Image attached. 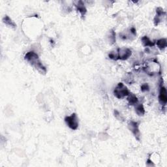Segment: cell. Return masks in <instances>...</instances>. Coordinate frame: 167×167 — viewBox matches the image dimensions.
Here are the masks:
<instances>
[{"label": "cell", "mask_w": 167, "mask_h": 167, "mask_svg": "<svg viewBox=\"0 0 167 167\" xmlns=\"http://www.w3.org/2000/svg\"><path fill=\"white\" fill-rule=\"evenodd\" d=\"M107 37L108 41L110 44V45H113V44L116 43V33L114 30H111L108 31Z\"/></svg>", "instance_id": "obj_11"}, {"label": "cell", "mask_w": 167, "mask_h": 167, "mask_svg": "<svg viewBox=\"0 0 167 167\" xmlns=\"http://www.w3.org/2000/svg\"><path fill=\"white\" fill-rule=\"evenodd\" d=\"M108 57L112 60H118V52H117V50L110 52V54H108Z\"/></svg>", "instance_id": "obj_16"}, {"label": "cell", "mask_w": 167, "mask_h": 167, "mask_svg": "<svg viewBox=\"0 0 167 167\" xmlns=\"http://www.w3.org/2000/svg\"><path fill=\"white\" fill-rule=\"evenodd\" d=\"M3 22L5 23V24H6L9 27H10L11 28H16V25L15 23L14 22V21H13L12 19H11L9 16H5L4 19H3Z\"/></svg>", "instance_id": "obj_12"}, {"label": "cell", "mask_w": 167, "mask_h": 167, "mask_svg": "<svg viewBox=\"0 0 167 167\" xmlns=\"http://www.w3.org/2000/svg\"><path fill=\"white\" fill-rule=\"evenodd\" d=\"M149 90V86L147 84H144L141 86L142 92H148Z\"/></svg>", "instance_id": "obj_17"}, {"label": "cell", "mask_w": 167, "mask_h": 167, "mask_svg": "<svg viewBox=\"0 0 167 167\" xmlns=\"http://www.w3.org/2000/svg\"><path fill=\"white\" fill-rule=\"evenodd\" d=\"M121 114H120V113L118 112V110H115L114 111V116H116V118L118 119H118H122V117H121Z\"/></svg>", "instance_id": "obj_18"}, {"label": "cell", "mask_w": 167, "mask_h": 167, "mask_svg": "<svg viewBox=\"0 0 167 167\" xmlns=\"http://www.w3.org/2000/svg\"><path fill=\"white\" fill-rule=\"evenodd\" d=\"M25 60L30 64L31 66H33L35 69H36L41 74L45 75L46 73V67L43 65L41 61L40 60L39 55L36 52L33 51H30L28 52L25 55Z\"/></svg>", "instance_id": "obj_1"}, {"label": "cell", "mask_w": 167, "mask_h": 167, "mask_svg": "<svg viewBox=\"0 0 167 167\" xmlns=\"http://www.w3.org/2000/svg\"><path fill=\"white\" fill-rule=\"evenodd\" d=\"M65 122L67 125L72 130H77L78 127V118L75 113H73L71 116L65 117Z\"/></svg>", "instance_id": "obj_4"}, {"label": "cell", "mask_w": 167, "mask_h": 167, "mask_svg": "<svg viewBox=\"0 0 167 167\" xmlns=\"http://www.w3.org/2000/svg\"><path fill=\"white\" fill-rule=\"evenodd\" d=\"M166 13L161 7H158L156 9V16L154 18V23L155 26H157L163 20V18L165 17Z\"/></svg>", "instance_id": "obj_7"}, {"label": "cell", "mask_w": 167, "mask_h": 167, "mask_svg": "<svg viewBox=\"0 0 167 167\" xmlns=\"http://www.w3.org/2000/svg\"><path fill=\"white\" fill-rule=\"evenodd\" d=\"M76 7H77V10L78 11L79 13H80L82 16H84L85 14H86V13L87 12V10H86V7H85L83 1H79L77 3V4L76 5Z\"/></svg>", "instance_id": "obj_9"}, {"label": "cell", "mask_w": 167, "mask_h": 167, "mask_svg": "<svg viewBox=\"0 0 167 167\" xmlns=\"http://www.w3.org/2000/svg\"><path fill=\"white\" fill-rule=\"evenodd\" d=\"M129 93V90H128L127 86L123 83H118L114 90V95L119 99H124L127 97Z\"/></svg>", "instance_id": "obj_2"}, {"label": "cell", "mask_w": 167, "mask_h": 167, "mask_svg": "<svg viewBox=\"0 0 167 167\" xmlns=\"http://www.w3.org/2000/svg\"><path fill=\"white\" fill-rule=\"evenodd\" d=\"M128 128L132 133L133 134L134 137L138 140H140V132L139 129V124L137 122L131 121L128 124Z\"/></svg>", "instance_id": "obj_6"}, {"label": "cell", "mask_w": 167, "mask_h": 167, "mask_svg": "<svg viewBox=\"0 0 167 167\" xmlns=\"http://www.w3.org/2000/svg\"><path fill=\"white\" fill-rule=\"evenodd\" d=\"M127 101L131 105H136L138 102H139V99H138L137 97L132 93H129V94L127 96Z\"/></svg>", "instance_id": "obj_10"}, {"label": "cell", "mask_w": 167, "mask_h": 167, "mask_svg": "<svg viewBox=\"0 0 167 167\" xmlns=\"http://www.w3.org/2000/svg\"><path fill=\"white\" fill-rule=\"evenodd\" d=\"M144 71L148 73V75H153L156 73H158L161 71L160 64L156 61L150 60L146 63L144 68Z\"/></svg>", "instance_id": "obj_3"}, {"label": "cell", "mask_w": 167, "mask_h": 167, "mask_svg": "<svg viewBox=\"0 0 167 167\" xmlns=\"http://www.w3.org/2000/svg\"><path fill=\"white\" fill-rule=\"evenodd\" d=\"M142 45L144 46L145 47H153L155 45V44L153 42H152L147 36H144L142 38Z\"/></svg>", "instance_id": "obj_14"}, {"label": "cell", "mask_w": 167, "mask_h": 167, "mask_svg": "<svg viewBox=\"0 0 167 167\" xmlns=\"http://www.w3.org/2000/svg\"><path fill=\"white\" fill-rule=\"evenodd\" d=\"M159 101L161 105L165 106L167 102V92L166 87L162 86L161 87L159 95Z\"/></svg>", "instance_id": "obj_8"}, {"label": "cell", "mask_w": 167, "mask_h": 167, "mask_svg": "<svg viewBox=\"0 0 167 167\" xmlns=\"http://www.w3.org/2000/svg\"><path fill=\"white\" fill-rule=\"evenodd\" d=\"M156 45L158 46L160 50H164L166 47V39H161L157 41Z\"/></svg>", "instance_id": "obj_15"}, {"label": "cell", "mask_w": 167, "mask_h": 167, "mask_svg": "<svg viewBox=\"0 0 167 167\" xmlns=\"http://www.w3.org/2000/svg\"><path fill=\"white\" fill-rule=\"evenodd\" d=\"M134 107H135L136 113L138 114V115L140 116H143L144 115L145 109L142 104H140L138 102L136 105H134Z\"/></svg>", "instance_id": "obj_13"}, {"label": "cell", "mask_w": 167, "mask_h": 167, "mask_svg": "<svg viewBox=\"0 0 167 167\" xmlns=\"http://www.w3.org/2000/svg\"><path fill=\"white\" fill-rule=\"evenodd\" d=\"M117 52H118V60H127L132 55L131 50L125 47L118 48Z\"/></svg>", "instance_id": "obj_5"}]
</instances>
